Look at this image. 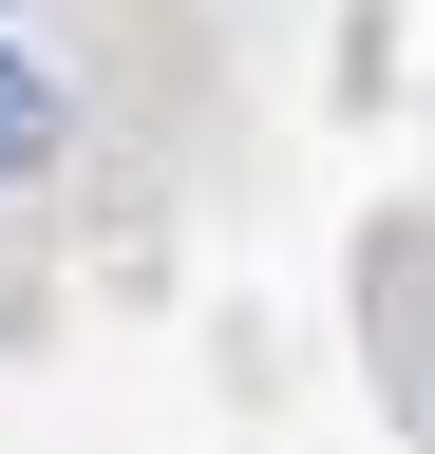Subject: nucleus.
I'll list each match as a JSON object with an SVG mask.
<instances>
[{
  "label": "nucleus",
  "mask_w": 435,
  "mask_h": 454,
  "mask_svg": "<svg viewBox=\"0 0 435 454\" xmlns=\"http://www.w3.org/2000/svg\"><path fill=\"white\" fill-rule=\"evenodd\" d=\"M38 152H58V76H38V57H19V38H0V190H19V170H38Z\"/></svg>",
  "instance_id": "f257e3e1"
}]
</instances>
